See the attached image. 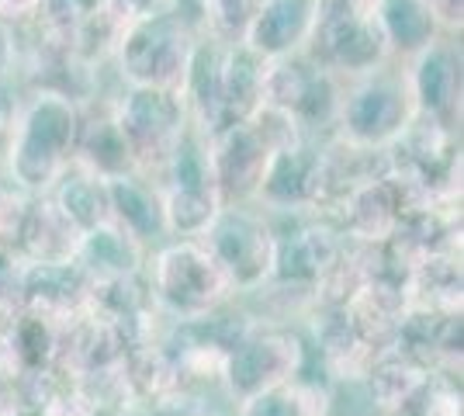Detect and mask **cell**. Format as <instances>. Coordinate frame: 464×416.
Here are the masks:
<instances>
[{"mask_svg": "<svg viewBox=\"0 0 464 416\" xmlns=\"http://www.w3.org/2000/svg\"><path fill=\"white\" fill-rule=\"evenodd\" d=\"M80 129V111L70 94L56 87H45L18 108L14 136L7 142L11 153V174L24 188H49L63 178L66 160L73 157Z\"/></svg>", "mask_w": 464, "mask_h": 416, "instance_id": "6da1fadb", "label": "cell"}, {"mask_svg": "<svg viewBox=\"0 0 464 416\" xmlns=\"http://www.w3.org/2000/svg\"><path fill=\"white\" fill-rule=\"evenodd\" d=\"M198 32L188 28L174 11L156 7L150 15L132 18L115 42V60L121 77L139 87H163L177 91L184 87L188 63H191Z\"/></svg>", "mask_w": 464, "mask_h": 416, "instance_id": "7a4b0ae2", "label": "cell"}, {"mask_svg": "<svg viewBox=\"0 0 464 416\" xmlns=\"http://www.w3.org/2000/svg\"><path fill=\"white\" fill-rule=\"evenodd\" d=\"M412 119H416V104H412L406 70L392 73L385 63L364 77H353V87L343 91L336 121L353 146L374 150V146L395 142Z\"/></svg>", "mask_w": 464, "mask_h": 416, "instance_id": "3957f363", "label": "cell"}, {"mask_svg": "<svg viewBox=\"0 0 464 416\" xmlns=\"http://www.w3.org/2000/svg\"><path fill=\"white\" fill-rule=\"evenodd\" d=\"M305 56L333 77H364L392 60L374 11H319Z\"/></svg>", "mask_w": 464, "mask_h": 416, "instance_id": "277c9868", "label": "cell"}, {"mask_svg": "<svg viewBox=\"0 0 464 416\" xmlns=\"http://www.w3.org/2000/svg\"><path fill=\"white\" fill-rule=\"evenodd\" d=\"M115 121L132 150V160H167L188 132V108L177 91L129 83L115 108Z\"/></svg>", "mask_w": 464, "mask_h": 416, "instance_id": "5b68a950", "label": "cell"}, {"mask_svg": "<svg viewBox=\"0 0 464 416\" xmlns=\"http://www.w3.org/2000/svg\"><path fill=\"white\" fill-rule=\"evenodd\" d=\"M409 91L416 115L440 121L444 129H454L461 115V45L458 35H440L416 56H409Z\"/></svg>", "mask_w": 464, "mask_h": 416, "instance_id": "8992f818", "label": "cell"}, {"mask_svg": "<svg viewBox=\"0 0 464 416\" xmlns=\"http://www.w3.org/2000/svg\"><path fill=\"white\" fill-rule=\"evenodd\" d=\"M274 153V142L267 139V132L260 129V121L246 119L226 125L215 132V142L208 150V163H212V180L215 188L222 191H256L264 167Z\"/></svg>", "mask_w": 464, "mask_h": 416, "instance_id": "52a82bcc", "label": "cell"}, {"mask_svg": "<svg viewBox=\"0 0 464 416\" xmlns=\"http://www.w3.org/2000/svg\"><path fill=\"white\" fill-rule=\"evenodd\" d=\"M315 21H319V0H256L253 18L239 42H246L267 63L295 56L305 53Z\"/></svg>", "mask_w": 464, "mask_h": 416, "instance_id": "ba28073f", "label": "cell"}, {"mask_svg": "<svg viewBox=\"0 0 464 416\" xmlns=\"http://www.w3.org/2000/svg\"><path fill=\"white\" fill-rule=\"evenodd\" d=\"M264 73L267 60L256 56L246 42H226L218 63V101H222V129L246 121L264 104Z\"/></svg>", "mask_w": 464, "mask_h": 416, "instance_id": "9c48e42d", "label": "cell"}, {"mask_svg": "<svg viewBox=\"0 0 464 416\" xmlns=\"http://www.w3.org/2000/svg\"><path fill=\"white\" fill-rule=\"evenodd\" d=\"M160 292L170 298L177 309L198 313V309L212 305V298L222 292L218 264L194 247L167 250L160 260Z\"/></svg>", "mask_w": 464, "mask_h": 416, "instance_id": "30bf717a", "label": "cell"}, {"mask_svg": "<svg viewBox=\"0 0 464 416\" xmlns=\"http://www.w3.org/2000/svg\"><path fill=\"white\" fill-rule=\"evenodd\" d=\"M323 153L305 142V136L277 146L264 167L260 191L274 205H291V201H305L323 180Z\"/></svg>", "mask_w": 464, "mask_h": 416, "instance_id": "8fae6325", "label": "cell"}, {"mask_svg": "<svg viewBox=\"0 0 464 416\" xmlns=\"http://www.w3.org/2000/svg\"><path fill=\"white\" fill-rule=\"evenodd\" d=\"M215 254L239 281H253L267 271L271 264V233L253 216H222L215 222Z\"/></svg>", "mask_w": 464, "mask_h": 416, "instance_id": "7c38bea8", "label": "cell"}, {"mask_svg": "<svg viewBox=\"0 0 464 416\" xmlns=\"http://www.w3.org/2000/svg\"><path fill=\"white\" fill-rule=\"evenodd\" d=\"M374 18L385 32L392 60H409L444 35L426 0H374Z\"/></svg>", "mask_w": 464, "mask_h": 416, "instance_id": "4fadbf2b", "label": "cell"}, {"mask_svg": "<svg viewBox=\"0 0 464 416\" xmlns=\"http://www.w3.org/2000/svg\"><path fill=\"white\" fill-rule=\"evenodd\" d=\"M18 233L28 243L32 257H39L42 264H56L80 247V226L59 208V201H42L32 212H24Z\"/></svg>", "mask_w": 464, "mask_h": 416, "instance_id": "5bb4252c", "label": "cell"}, {"mask_svg": "<svg viewBox=\"0 0 464 416\" xmlns=\"http://www.w3.org/2000/svg\"><path fill=\"white\" fill-rule=\"evenodd\" d=\"M73 150H77L80 160H83L94 174H101V178H118V174H125L129 163H136L129 142H125L121 129H118L115 115L97 119V121L80 119L77 146H73Z\"/></svg>", "mask_w": 464, "mask_h": 416, "instance_id": "9a60e30c", "label": "cell"}, {"mask_svg": "<svg viewBox=\"0 0 464 416\" xmlns=\"http://www.w3.org/2000/svg\"><path fill=\"white\" fill-rule=\"evenodd\" d=\"M288 357H285V343L281 340H250L239 343L232 354V385L239 392H260L271 378H277L281 372H288Z\"/></svg>", "mask_w": 464, "mask_h": 416, "instance_id": "2e32d148", "label": "cell"}, {"mask_svg": "<svg viewBox=\"0 0 464 416\" xmlns=\"http://www.w3.org/2000/svg\"><path fill=\"white\" fill-rule=\"evenodd\" d=\"M59 208L77 222L80 229H91L101 222L104 208H111L108 201V184L101 174H73V178H59Z\"/></svg>", "mask_w": 464, "mask_h": 416, "instance_id": "e0dca14e", "label": "cell"}, {"mask_svg": "<svg viewBox=\"0 0 464 416\" xmlns=\"http://www.w3.org/2000/svg\"><path fill=\"white\" fill-rule=\"evenodd\" d=\"M104 184H108V201L121 216V222L139 237H153L160 229V205L153 201V195L132 178H125V174L104 178Z\"/></svg>", "mask_w": 464, "mask_h": 416, "instance_id": "ac0fdd59", "label": "cell"}, {"mask_svg": "<svg viewBox=\"0 0 464 416\" xmlns=\"http://www.w3.org/2000/svg\"><path fill=\"white\" fill-rule=\"evenodd\" d=\"M333 257L329 243L323 233H298L288 243H281L277 250V271L285 277H312L326 267V260Z\"/></svg>", "mask_w": 464, "mask_h": 416, "instance_id": "d6986e66", "label": "cell"}, {"mask_svg": "<svg viewBox=\"0 0 464 416\" xmlns=\"http://www.w3.org/2000/svg\"><path fill=\"white\" fill-rule=\"evenodd\" d=\"M256 0H201V32L218 42H239Z\"/></svg>", "mask_w": 464, "mask_h": 416, "instance_id": "ffe728a7", "label": "cell"}, {"mask_svg": "<svg viewBox=\"0 0 464 416\" xmlns=\"http://www.w3.org/2000/svg\"><path fill=\"white\" fill-rule=\"evenodd\" d=\"M80 247H83V254L87 260L101 267V271H115V275H125L129 267H132V250H129V243L125 237L111 229V226H91V233L80 239Z\"/></svg>", "mask_w": 464, "mask_h": 416, "instance_id": "44dd1931", "label": "cell"}, {"mask_svg": "<svg viewBox=\"0 0 464 416\" xmlns=\"http://www.w3.org/2000/svg\"><path fill=\"white\" fill-rule=\"evenodd\" d=\"M215 191L218 188H201V191H177L167 201V212L174 218L177 229L194 233V229H205L215 218Z\"/></svg>", "mask_w": 464, "mask_h": 416, "instance_id": "7402d4cb", "label": "cell"}, {"mask_svg": "<svg viewBox=\"0 0 464 416\" xmlns=\"http://www.w3.org/2000/svg\"><path fill=\"white\" fill-rule=\"evenodd\" d=\"M243 416H305L302 402L295 396H277V392H260L246 402Z\"/></svg>", "mask_w": 464, "mask_h": 416, "instance_id": "603a6c76", "label": "cell"}, {"mask_svg": "<svg viewBox=\"0 0 464 416\" xmlns=\"http://www.w3.org/2000/svg\"><path fill=\"white\" fill-rule=\"evenodd\" d=\"M430 11L440 21V32L444 35H461L464 24V0H426Z\"/></svg>", "mask_w": 464, "mask_h": 416, "instance_id": "cb8c5ba5", "label": "cell"}, {"mask_svg": "<svg viewBox=\"0 0 464 416\" xmlns=\"http://www.w3.org/2000/svg\"><path fill=\"white\" fill-rule=\"evenodd\" d=\"M42 0H0V21H7L11 28L18 24H35Z\"/></svg>", "mask_w": 464, "mask_h": 416, "instance_id": "d4e9b609", "label": "cell"}, {"mask_svg": "<svg viewBox=\"0 0 464 416\" xmlns=\"http://www.w3.org/2000/svg\"><path fill=\"white\" fill-rule=\"evenodd\" d=\"M14 60H18V35L7 21H0V80H7V73L14 70Z\"/></svg>", "mask_w": 464, "mask_h": 416, "instance_id": "484cf974", "label": "cell"}, {"mask_svg": "<svg viewBox=\"0 0 464 416\" xmlns=\"http://www.w3.org/2000/svg\"><path fill=\"white\" fill-rule=\"evenodd\" d=\"M18 233L21 222H14V198H11V191H4L0 188V233Z\"/></svg>", "mask_w": 464, "mask_h": 416, "instance_id": "4316f807", "label": "cell"}]
</instances>
